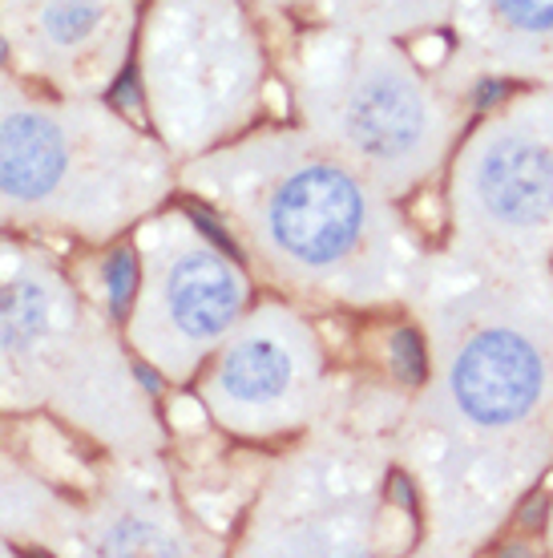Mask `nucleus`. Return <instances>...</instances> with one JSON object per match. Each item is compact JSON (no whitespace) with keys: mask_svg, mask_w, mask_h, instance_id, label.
<instances>
[{"mask_svg":"<svg viewBox=\"0 0 553 558\" xmlns=\"http://www.w3.org/2000/svg\"><path fill=\"white\" fill-rule=\"evenodd\" d=\"M250 4H255L267 21H283V16H291V0H250Z\"/></svg>","mask_w":553,"mask_h":558,"instance_id":"15","label":"nucleus"},{"mask_svg":"<svg viewBox=\"0 0 553 558\" xmlns=\"http://www.w3.org/2000/svg\"><path fill=\"white\" fill-rule=\"evenodd\" d=\"M408 320L420 373L392 429L416 550L469 558L553 474V267L477 271L437 247Z\"/></svg>","mask_w":553,"mask_h":558,"instance_id":"1","label":"nucleus"},{"mask_svg":"<svg viewBox=\"0 0 553 558\" xmlns=\"http://www.w3.org/2000/svg\"><path fill=\"white\" fill-rule=\"evenodd\" d=\"M174 195L179 162L146 122L0 65V235L106 252Z\"/></svg>","mask_w":553,"mask_h":558,"instance_id":"4","label":"nucleus"},{"mask_svg":"<svg viewBox=\"0 0 553 558\" xmlns=\"http://www.w3.org/2000/svg\"><path fill=\"white\" fill-rule=\"evenodd\" d=\"M0 413L53 417L122 458L170 449V421L125 344L110 292L25 235H0Z\"/></svg>","mask_w":553,"mask_h":558,"instance_id":"3","label":"nucleus"},{"mask_svg":"<svg viewBox=\"0 0 553 558\" xmlns=\"http://www.w3.org/2000/svg\"><path fill=\"white\" fill-rule=\"evenodd\" d=\"M146 0H0V65L65 98H110Z\"/></svg>","mask_w":553,"mask_h":558,"instance_id":"11","label":"nucleus"},{"mask_svg":"<svg viewBox=\"0 0 553 558\" xmlns=\"http://www.w3.org/2000/svg\"><path fill=\"white\" fill-rule=\"evenodd\" d=\"M179 195L198 203L263 292L311 312L408 316L437 252L404 203L291 118H263L179 162Z\"/></svg>","mask_w":553,"mask_h":558,"instance_id":"2","label":"nucleus"},{"mask_svg":"<svg viewBox=\"0 0 553 558\" xmlns=\"http://www.w3.org/2000/svg\"><path fill=\"white\" fill-rule=\"evenodd\" d=\"M134 77L146 130L191 162L267 118L271 25L250 0H146Z\"/></svg>","mask_w":553,"mask_h":558,"instance_id":"7","label":"nucleus"},{"mask_svg":"<svg viewBox=\"0 0 553 558\" xmlns=\"http://www.w3.org/2000/svg\"><path fill=\"white\" fill-rule=\"evenodd\" d=\"M291 122L408 207L441 179L472 98L408 41L311 21H267Z\"/></svg>","mask_w":553,"mask_h":558,"instance_id":"5","label":"nucleus"},{"mask_svg":"<svg viewBox=\"0 0 553 558\" xmlns=\"http://www.w3.org/2000/svg\"><path fill=\"white\" fill-rule=\"evenodd\" d=\"M441 252L477 271L553 267V85L472 113L444 167Z\"/></svg>","mask_w":553,"mask_h":558,"instance_id":"8","label":"nucleus"},{"mask_svg":"<svg viewBox=\"0 0 553 558\" xmlns=\"http://www.w3.org/2000/svg\"><path fill=\"white\" fill-rule=\"evenodd\" d=\"M130 264L118 316L125 344L162 389H191L210 352L259 300V283L219 227L174 198L134 227Z\"/></svg>","mask_w":553,"mask_h":558,"instance_id":"9","label":"nucleus"},{"mask_svg":"<svg viewBox=\"0 0 553 558\" xmlns=\"http://www.w3.org/2000/svg\"><path fill=\"white\" fill-rule=\"evenodd\" d=\"M453 4L457 0H291V16L420 45L441 41Z\"/></svg>","mask_w":553,"mask_h":558,"instance_id":"14","label":"nucleus"},{"mask_svg":"<svg viewBox=\"0 0 553 558\" xmlns=\"http://www.w3.org/2000/svg\"><path fill=\"white\" fill-rule=\"evenodd\" d=\"M226 538L194 514L167 453H101L85 518V558H219Z\"/></svg>","mask_w":553,"mask_h":558,"instance_id":"12","label":"nucleus"},{"mask_svg":"<svg viewBox=\"0 0 553 558\" xmlns=\"http://www.w3.org/2000/svg\"><path fill=\"white\" fill-rule=\"evenodd\" d=\"M545 550L553 555V498H550V514H545Z\"/></svg>","mask_w":553,"mask_h":558,"instance_id":"16","label":"nucleus"},{"mask_svg":"<svg viewBox=\"0 0 553 558\" xmlns=\"http://www.w3.org/2000/svg\"><path fill=\"white\" fill-rule=\"evenodd\" d=\"M437 70L472 101L484 85H553V0H457Z\"/></svg>","mask_w":553,"mask_h":558,"instance_id":"13","label":"nucleus"},{"mask_svg":"<svg viewBox=\"0 0 553 558\" xmlns=\"http://www.w3.org/2000/svg\"><path fill=\"white\" fill-rule=\"evenodd\" d=\"M416 510L392 433L335 417L271 449L247 514L231 534L238 558L413 555Z\"/></svg>","mask_w":553,"mask_h":558,"instance_id":"6","label":"nucleus"},{"mask_svg":"<svg viewBox=\"0 0 553 558\" xmlns=\"http://www.w3.org/2000/svg\"><path fill=\"white\" fill-rule=\"evenodd\" d=\"M207 425L238 446H283L340 413L347 377L335 373L319 312L263 292L191 380Z\"/></svg>","mask_w":553,"mask_h":558,"instance_id":"10","label":"nucleus"}]
</instances>
